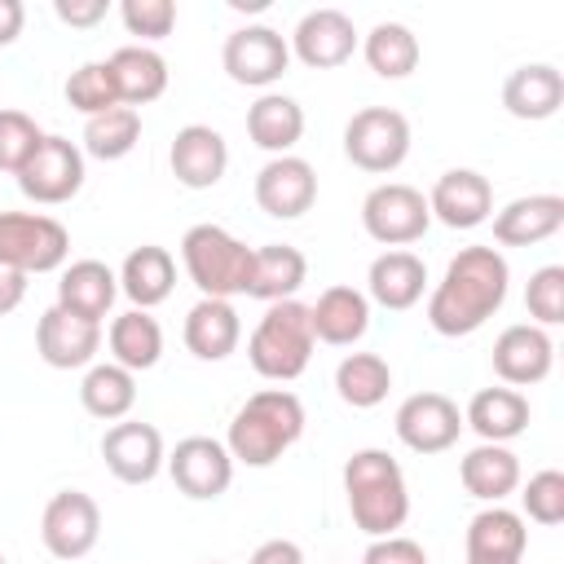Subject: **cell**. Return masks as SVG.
<instances>
[{"mask_svg": "<svg viewBox=\"0 0 564 564\" xmlns=\"http://www.w3.org/2000/svg\"><path fill=\"white\" fill-rule=\"evenodd\" d=\"M247 137H251L260 150H269L273 159L286 154V150L304 137V110H300V101L286 97V93H264V97H256L251 110H247Z\"/></svg>", "mask_w": 564, "mask_h": 564, "instance_id": "cell-33", "label": "cell"}, {"mask_svg": "<svg viewBox=\"0 0 564 564\" xmlns=\"http://www.w3.org/2000/svg\"><path fill=\"white\" fill-rule=\"evenodd\" d=\"M119 18H123L128 35L163 40V35H172V26H176V4H172V0H123V4H119Z\"/></svg>", "mask_w": 564, "mask_h": 564, "instance_id": "cell-43", "label": "cell"}, {"mask_svg": "<svg viewBox=\"0 0 564 564\" xmlns=\"http://www.w3.org/2000/svg\"><path fill=\"white\" fill-rule=\"evenodd\" d=\"M507 256L498 247H463L427 300V326L445 339L480 330L507 300Z\"/></svg>", "mask_w": 564, "mask_h": 564, "instance_id": "cell-1", "label": "cell"}, {"mask_svg": "<svg viewBox=\"0 0 564 564\" xmlns=\"http://www.w3.org/2000/svg\"><path fill=\"white\" fill-rule=\"evenodd\" d=\"M97 348H101V322L75 317L62 304L40 313V322H35V352L44 357V366L79 370V366H88L97 357Z\"/></svg>", "mask_w": 564, "mask_h": 564, "instance_id": "cell-16", "label": "cell"}, {"mask_svg": "<svg viewBox=\"0 0 564 564\" xmlns=\"http://www.w3.org/2000/svg\"><path fill=\"white\" fill-rule=\"evenodd\" d=\"M106 0H53V13L66 22V26H97L106 18Z\"/></svg>", "mask_w": 564, "mask_h": 564, "instance_id": "cell-45", "label": "cell"}, {"mask_svg": "<svg viewBox=\"0 0 564 564\" xmlns=\"http://www.w3.org/2000/svg\"><path fill=\"white\" fill-rule=\"evenodd\" d=\"M247 564H304V551L291 538H269L256 546V555Z\"/></svg>", "mask_w": 564, "mask_h": 564, "instance_id": "cell-46", "label": "cell"}, {"mask_svg": "<svg viewBox=\"0 0 564 564\" xmlns=\"http://www.w3.org/2000/svg\"><path fill=\"white\" fill-rule=\"evenodd\" d=\"M560 225H564V198L560 194H529V198L507 203L494 216V238L502 247H533V242H546L551 234H560Z\"/></svg>", "mask_w": 564, "mask_h": 564, "instance_id": "cell-28", "label": "cell"}, {"mask_svg": "<svg viewBox=\"0 0 564 564\" xmlns=\"http://www.w3.org/2000/svg\"><path fill=\"white\" fill-rule=\"evenodd\" d=\"M313 322H308V304L300 300H278L264 308V317L256 322L251 339H247V357L256 366V375L273 379V383H291L308 370L313 357Z\"/></svg>", "mask_w": 564, "mask_h": 564, "instance_id": "cell-4", "label": "cell"}, {"mask_svg": "<svg viewBox=\"0 0 564 564\" xmlns=\"http://www.w3.org/2000/svg\"><path fill=\"white\" fill-rule=\"evenodd\" d=\"M22 300H26V273H18V269L0 264V317H4V313H13Z\"/></svg>", "mask_w": 564, "mask_h": 564, "instance_id": "cell-47", "label": "cell"}, {"mask_svg": "<svg viewBox=\"0 0 564 564\" xmlns=\"http://www.w3.org/2000/svg\"><path fill=\"white\" fill-rule=\"evenodd\" d=\"M427 212L449 229H476L494 216V185L476 167H449L427 194Z\"/></svg>", "mask_w": 564, "mask_h": 564, "instance_id": "cell-17", "label": "cell"}, {"mask_svg": "<svg viewBox=\"0 0 564 564\" xmlns=\"http://www.w3.org/2000/svg\"><path fill=\"white\" fill-rule=\"evenodd\" d=\"M242 339L238 308L229 300H198L185 313V348L198 361H225Z\"/></svg>", "mask_w": 564, "mask_h": 564, "instance_id": "cell-31", "label": "cell"}, {"mask_svg": "<svg viewBox=\"0 0 564 564\" xmlns=\"http://www.w3.org/2000/svg\"><path fill=\"white\" fill-rule=\"evenodd\" d=\"M40 538L57 560H84L101 538V507L84 489H62L40 516Z\"/></svg>", "mask_w": 564, "mask_h": 564, "instance_id": "cell-11", "label": "cell"}, {"mask_svg": "<svg viewBox=\"0 0 564 564\" xmlns=\"http://www.w3.org/2000/svg\"><path fill=\"white\" fill-rule=\"evenodd\" d=\"M220 66L234 84H247V88H269L286 75L291 66V44L273 31V26H238L225 35V48H220Z\"/></svg>", "mask_w": 564, "mask_h": 564, "instance_id": "cell-9", "label": "cell"}, {"mask_svg": "<svg viewBox=\"0 0 564 564\" xmlns=\"http://www.w3.org/2000/svg\"><path fill=\"white\" fill-rule=\"evenodd\" d=\"M256 203L273 220H295L317 203V172L300 154H278L256 172Z\"/></svg>", "mask_w": 564, "mask_h": 564, "instance_id": "cell-14", "label": "cell"}, {"mask_svg": "<svg viewBox=\"0 0 564 564\" xmlns=\"http://www.w3.org/2000/svg\"><path fill=\"white\" fill-rule=\"evenodd\" d=\"M66 101H70L84 119L115 110V106H119V93H115L110 66H106V62H84V66H75L70 79H66Z\"/></svg>", "mask_w": 564, "mask_h": 564, "instance_id": "cell-39", "label": "cell"}, {"mask_svg": "<svg viewBox=\"0 0 564 564\" xmlns=\"http://www.w3.org/2000/svg\"><path fill=\"white\" fill-rule=\"evenodd\" d=\"M22 22H26L22 0H0V48L13 44V40L22 35Z\"/></svg>", "mask_w": 564, "mask_h": 564, "instance_id": "cell-48", "label": "cell"}, {"mask_svg": "<svg viewBox=\"0 0 564 564\" xmlns=\"http://www.w3.org/2000/svg\"><path fill=\"white\" fill-rule=\"evenodd\" d=\"M101 458H106L110 476L123 480V485H150L167 463L159 427L137 423V419H123L101 436Z\"/></svg>", "mask_w": 564, "mask_h": 564, "instance_id": "cell-15", "label": "cell"}, {"mask_svg": "<svg viewBox=\"0 0 564 564\" xmlns=\"http://www.w3.org/2000/svg\"><path fill=\"white\" fill-rule=\"evenodd\" d=\"M308 322H313V339L330 348H348L370 326V300L357 286H326L317 304H308Z\"/></svg>", "mask_w": 564, "mask_h": 564, "instance_id": "cell-23", "label": "cell"}, {"mask_svg": "<svg viewBox=\"0 0 564 564\" xmlns=\"http://www.w3.org/2000/svg\"><path fill=\"white\" fill-rule=\"evenodd\" d=\"M397 436L405 449L414 454H441L458 441L463 432V414L445 392H414L397 405Z\"/></svg>", "mask_w": 564, "mask_h": 564, "instance_id": "cell-13", "label": "cell"}, {"mask_svg": "<svg viewBox=\"0 0 564 564\" xmlns=\"http://www.w3.org/2000/svg\"><path fill=\"white\" fill-rule=\"evenodd\" d=\"M115 295H119V273L101 260H75L57 278V304L88 322H101L110 313Z\"/></svg>", "mask_w": 564, "mask_h": 564, "instance_id": "cell-25", "label": "cell"}, {"mask_svg": "<svg viewBox=\"0 0 564 564\" xmlns=\"http://www.w3.org/2000/svg\"><path fill=\"white\" fill-rule=\"evenodd\" d=\"M79 185H84V150L66 137H44L40 150L18 172V189L44 207L70 203L79 194Z\"/></svg>", "mask_w": 564, "mask_h": 564, "instance_id": "cell-10", "label": "cell"}, {"mask_svg": "<svg viewBox=\"0 0 564 564\" xmlns=\"http://www.w3.org/2000/svg\"><path fill=\"white\" fill-rule=\"evenodd\" d=\"M308 278V260L300 247L291 242H264V247H251V273H247V291L251 300H264V304H278V300H295V291L304 286Z\"/></svg>", "mask_w": 564, "mask_h": 564, "instance_id": "cell-22", "label": "cell"}, {"mask_svg": "<svg viewBox=\"0 0 564 564\" xmlns=\"http://www.w3.org/2000/svg\"><path fill=\"white\" fill-rule=\"evenodd\" d=\"M502 106L516 119H551L564 106V75L551 62H524L507 75Z\"/></svg>", "mask_w": 564, "mask_h": 564, "instance_id": "cell-27", "label": "cell"}, {"mask_svg": "<svg viewBox=\"0 0 564 564\" xmlns=\"http://www.w3.org/2000/svg\"><path fill=\"white\" fill-rule=\"evenodd\" d=\"M357 48V26L344 9H308L300 22H295V35H291V53L313 66V70H330V66H344Z\"/></svg>", "mask_w": 564, "mask_h": 564, "instance_id": "cell-18", "label": "cell"}, {"mask_svg": "<svg viewBox=\"0 0 564 564\" xmlns=\"http://www.w3.org/2000/svg\"><path fill=\"white\" fill-rule=\"evenodd\" d=\"M300 436H304V405H300V397L291 388H264V392L247 397V405L234 414L225 449H229L234 463L269 467Z\"/></svg>", "mask_w": 564, "mask_h": 564, "instance_id": "cell-2", "label": "cell"}, {"mask_svg": "<svg viewBox=\"0 0 564 564\" xmlns=\"http://www.w3.org/2000/svg\"><path fill=\"white\" fill-rule=\"evenodd\" d=\"M423 286H427V264L414 256V251H383L370 260V273H366V300L401 313V308H414L423 300Z\"/></svg>", "mask_w": 564, "mask_h": 564, "instance_id": "cell-24", "label": "cell"}, {"mask_svg": "<svg viewBox=\"0 0 564 564\" xmlns=\"http://www.w3.org/2000/svg\"><path fill=\"white\" fill-rule=\"evenodd\" d=\"M458 480H463V489H467L471 498H480V502H502V498L516 494V485H520V458H516L507 445L480 441L476 449L463 454Z\"/></svg>", "mask_w": 564, "mask_h": 564, "instance_id": "cell-32", "label": "cell"}, {"mask_svg": "<svg viewBox=\"0 0 564 564\" xmlns=\"http://www.w3.org/2000/svg\"><path fill=\"white\" fill-rule=\"evenodd\" d=\"M207 564H220V560H207Z\"/></svg>", "mask_w": 564, "mask_h": 564, "instance_id": "cell-49", "label": "cell"}, {"mask_svg": "<svg viewBox=\"0 0 564 564\" xmlns=\"http://www.w3.org/2000/svg\"><path fill=\"white\" fill-rule=\"evenodd\" d=\"M344 494H348L352 524L370 538L397 533L410 516L405 471L388 449H357L344 463Z\"/></svg>", "mask_w": 564, "mask_h": 564, "instance_id": "cell-3", "label": "cell"}, {"mask_svg": "<svg viewBox=\"0 0 564 564\" xmlns=\"http://www.w3.org/2000/svg\"><path fill=\"white\" fill-rule=\"evenodd\" d=\"M361 564H427V551H423L414 538L388 533V538H375V542L366 546Z\"/></svg>", "mask_w": 564, "mask_h": 564, "instance_id": "cell-44", "label": "cell"}, {"mask_svg": "<svg viewBox=\"0 0 564 564\" xmlns=\"http://www.w3.org/2000/svg\"><path fill=\"white\" fill-rule=\"evenodd\" d=\"M524 304H529V317H538L533 326L542 330L564 322V264H542L524 286Z\"/></svg>", "mask_w": 564, "mask_h": 564, "instance_id": "cell-41", "label": "cell"}, {"mask_svg": "<svg viewBox=\"0 0 564 564\" xmlns=\"http://www.w3.org/2000/svg\"><path fill=\"white\" fill-rule=\"evenodd\" d=\"M172 286H176V260H172L167 247L145 242V247H132L123 256L119 291L132 300V308H145L150 313L154 304H163L172 295Z\"/></svg>", "mask_w": 564, "mask_h": 564, "instance_id": "cell-30", "label": "cell"}, {"mask_svg": "<svg viewBox=\"0 0 564 564\" xmlns=\"http://www.w3.org/2000/svg\"><path fill=\"white\" fill-rule=\"evenodd\" d=\"M467 564H476V560H467Z\"/></svg>", "mask_w": 564, "mask_h": 564, "instance_id": "cell-50", "label": "cell"}, {"mask_svg": "<svg viewBox=\"0 0 564 564\" xmlns=\"http://www.w3.org/2000/svg\"><path fill=\"white\" fill-rule=\"evenodd\" d=\"M361 225H366V234H370L375 242L401 251V247H410V242H419V238L427 234L432 212H427V198H423L414 185H405V181H383V185H375V189L366 194V203H361Z\"/></svg>", "mask_w": 564, "mask_h": 564, "instance_id": "cell-8", "label": "cell"}, {"mask_svg": "<svg viewBox=\"0 0 564 564\" xmlns=\"http://www.w3.org/2000/svg\"><path fill=\"white\" fill-rule=\"evenodd\" d=\"M70 256V234L62 220L40 212H0V264L18 273H53Z\"/></svg>", "mask_w": 564, "mask_h": 564, "instance_id": "cell-6", "label": "cell"}, {"mask_svg": "<svg viewBox=\"0 0 564 564\" xmlns=\"http://www.w3.org/2000/svg\"><path fill=\"white\" fill-rule=\"evenodd\" d=\"M167 167L172 176L185 185V189H212L225 167H229V145L216 128L207 123H185L176 137H172V150H167Z\"/></svg>", "mask_w": 564, "mask_h": 564, "instance_id": "cell-20", "label": "cell"}, {"mask_svg": "<svg viewBox=\"0 0 564 564\" xmlns=\"http://www.w3.org/2000/svg\"><path fill=\"white\" fill-rule=\"evenodd\" d=\"M167 471H172V485L194 498V502H212L229 489L234 480V458L225 449V441L216 436H185L176 441V449L167 454Z\"/></svg>", "mask_w": 564, "mask_h": 564, "instance_id": "cell-12", "label": "cell"}, {"mask_svg": "<svg viewBox=\"0 0 564 564\" xmlns=\"http://www.w3.org/2000/svg\"><path fill=\"white\" fill-rule=\"evenodd\" d=\"M361 53L379 79H405L419 66V35L405 22H379L361 40Z\"/></svg>", "mask_w": 564, "mask_h": 564, "instance_id": "cell-37", "label": "cell"}, {"mask_svg": "<svg viewBox=\"0 0 564 564\" xmlns=\"http://www.w3.org/2000/svg\"><path fill=\"white\" fill-rule=\"evenodd\" d=\"M551 361H555V344L542 326L533 322H516L507 326L498 339H494V375L507 383V388H529V383H542L551 375Z\"/></svg>", "mask_w": 564, "mask_h": 564, "instance_id": "cell-19", "label": "cell"}, {"mask_svg": "<svg viewBox=\"0 0 564 564\" xmlns=\"http://www.w3.org/2000/svg\"><path fill=\"white\" fill-rule=\"evenodd\" d=\"M44 137L48 132H40V123L26 110H0V172L18 176Z\"/></svg>", "mask_w": 564, "mask_h": 564, "instance_id": "cell-40", "label": "cell"}, {"mask_svg": "<svg viewBox=\"0 0 564 564\" xmlns=\"http://www.w3.org/2000/svg\"><path fill=\"white\" fill-rule=\"evenodd\" d=\"M141 141V115L128 110V106H115L106 115H93L84 123V154L101 159V163H115L123 154H132Z\"/></svg>", "mask_w": 564, "mask_h": 564, "instance_id": "cell-38", "label": "cell"}, {"mask_svg": "<svg viewBox=\"0 0 564 564\" xmlns=\"http://www.w3.org/2000/svg\"><path fill=\"white\" fill-rule=\"evenodd\" d=\"M392 388V366L379 352H348L335 366V392L352 410H375Z\"/></svg>", "mask_w": 564, "mask_h": 564, "instance_id": "cell-36", "label": "cell"}, {"mask_svg": "<svg viewBox=\"0 0 564 564\" xmlns=\"http://www.w3.org/2000/svg\"><path fill=\"white\" fill-rule=\"evenodd\" d=\"M110 75H115V93H119V106L137 110L154 97H163L167 88V62L163 53H154L150 44H123L106 57Z\"/></svg>", "mask_w": 564, "mask_h": 564, "instance_id": "cell-26", "label": "cell"}, {"mask_svg": "<svg viewBox=\"0 0 564 564\" xmlns=\"http://www.w3.org/2000/svg\"><path fill=\"white\" fill-rule=\"evenodd\" d=\"M463 427H471L489 445H507L529 427V397L516 388H480L467 401Z\"/></svg>", "mask_w": 564, "mask_h": 564, "instance_id": "cell-29", "label": "cell"}, {"mask_svg": "<svg viewBox=\"0 0 564 564\" xmlns=\"http://www.w3.org/2000/svg\"><path fill=\"white\" fill-rule=\"evenodd\" d=\"M181 264L189 282L203 291V300H229L247 291L251 247L220 225H189L181 238Z\"/></svg>", "mask_w": 564, "mask_h": 564, "instance_id": "cell-5", "label": "cell"}, {"mask_svg": "<svg viewBox=\"0 0 564 564\" xmlns=\"http://www.w3.org/2000/svg\"><path fill=\"white\" fill-rule=\"evenodd\" d=\"M0 564H4V555H0Z\"/></svg>", "mask_w": 564, "mask_h": 564, "instance_id": "cell-51", "label": "cell"}, {"mask_svg": "<svg viewBox=\"0 0 564 564\" xmlns=\"http://www.w3.org/2000/svg\"><path fill=\"white\" fill-rule=\"evenodd\" d=\"M524 546H529L524 516L507 511L498 502L476 511L471 524H467V560H476V564H520Z\"/></svg>", "mask_w": 564, "mask_h": 564, "instance_id": "cell-21", "label": "cell"}, {"mask_svg": "<svg viewBox=\"0 0 564 564\" xmlns=\"http://www.w3.org/2000/svg\"><path fill=\"white\" fill-rule=\"evenodd\" d=\"M106 344H110L115 366H123V370L137 375V370L159 366V357H163V326L145 308H128V313H119L110 322Z\"/></svg>", "mask_w": 564, "mask_h": 564, "instance_id": "cell-34", "label": "cell"}, {"mask_svg": "<svg viewBox=\"0 0 564 564\" xmlns=\"http://www.w3.org/2000/svg\"><path fill=\"white\" fill-rule=\"evenodd\" d=\"M79 401L93 419L101 423H119L128 419V410L137 405V375L115 366V361H101V366H88L84 383H79Z\"/></svg>", "mask_w": 564, "mask_h": 564, "instance_id": "cell-35", "label": "cell"}, {"mask_svg": "<svg viewBox=\"0 0 564 564\" xmlns=\"http://www.w3.org/2000/svg\"><path fill=\"white\" fill-rule=\"evenodd\" d=\"M520 507H524V516L538 520V524H560V520H564V471L546 467V471L529 476V485H524V494H520Z\"/></svg>", "mask_w": 564, "mask_h": 564, "instance_id": "cell-42", "label": "cell"}, {"mask_svg": "<svg viewBox=\"0 0 564 564\" xmlns=\"http://www.w3.org/2000/svg\"><path fill=\"white\" fill-rule=\"evenodd\" d=\"M344 154L361 172H397L410 154V119L392 106H366L344 123Z\"/></svg>", "mask_w": 564, "mask_h": 564, "instance_id": "cell-7", "label": "cell"}]
</instances>
